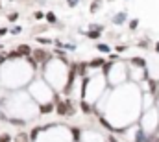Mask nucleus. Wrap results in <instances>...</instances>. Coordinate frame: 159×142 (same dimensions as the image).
I'll return each instance as SVG.
<instances>
[{
  "instance_id": "13",
  "label": "nucleus",
  "mask_w": 159,
  "mask_h": 142,
  "mask_svg": "<svg viewBox=\"0 0 159 142\" xmlns=\"http://www.w3.org/2000/svg\"><path fill=\"white\" fill-rule=\"evenodd\" d=\"M102 63H104L102 59H93L91 61V67H102Z\"/></svg>"
},
{
  "instance_id": "16",
  "label": "nucleus",
  "mask_w": 159,
  "mask_h": 142,
  "mask_svg": "<svg viewBox=\"0 0 159 142\" xmlns=\"http://www.w3.org/2000/svg\"><path fill=\"white\" fill-rule=\"evenodd\" d=\"M0 142H11L9 135H0Z\"/></svg>"
},
{
  "instance_id": "12",
  "label": "nucleus",
  "mask_w": 159,
  "mask_h": 142,
  "mask_svg": "<svg viewBox=\"0 0 159 142\" xmlns=\"http://www.w3.org/2000/svg\"><path fill=\"white\" fill-rule=\"evenodd\" d=\"M96 48H98V50H100V52H109V50H111V48H109V46H107V44H98V46H96Z\"/></svg>"
},
{
  "instance_id": "20",
  "label": "nucleus",
  "mask_w": 159,
  "mask_h": 142,
  "mask_svg": "<svg viewBox=\"0 0 159 142\" xmlns=\"http://www.w3.org/2000/svg\"><path fill=\"white\" fill-rule=\"evenodd\" d=\"M11 33H13V35H17V33H20V28H19V26H15V28L11 30Z\"/></svg>"
},
{
  "instance_id": "18",
  "label": "nucleus",
  "mask_w": 159,
  "mask_h": 142,
  "mask_svg": "<svg viewBox=\"0 0 159 142\" xmlns=\"http://www.w3.org/2000/svg\"><path fill=\"white\" fill-rule=\"evenodd\" d=\"M81 109H83V113H91V107L87 105V104H83V105H81Z\"/></svg>"
},
{
  "instance_id": "8",
  "label": "nucleus",
  "mask_w": 159,
  "mask_h": 142,
  "mask_svg": "<svg viewBox=\"0 0 159 142\" xmlns=\"http://www.w3.org/2000/svg\"><path fill=\"white\" fill-rule=\"evenodd\" d=\"M15 142H28V135H24V133L17 135V137H15Z\"/></svg>"
},
{
  "instance_id": "28",
  "label": "nucleus",
  "mask_w": 159,
  "mask_h": 142,
  "mask_svg": "<svg viewBox=\"0 0 159 142\" xmlns=\"http://www.w3.org/2000/svg\"><path fill=\"white\" fill-rule=\"evenodd\" d=\"M0 7H2V4H0Z\"/></svg>"
},
{
  "instance_id": "5",
  "label": "nucleus",
  "mask_w": 159,
  "mask_h": 142,
  "mask_svg": "<svg viewBox=\"0 0 159 142\" xmlns=\"http://www.w3.org/2000/svg\"><path fill=\"white\" fill-rule=\"evenodd\" d=\"M52 111H54V105H52V104H43V105H41V113H43V114L52 113Z\"/></svg>"
},
{
  "instance_id": "25",
  "label": "nucleus",
  "mask_w": 159,
  "mask_h": 142,
  "mask_svg": "<svg viewBox=\"0 0 159 142\" xmlns=\"http://www.w3.org/2000/svg\"><path fill=\"white\" fill-rule=\"evenodd\" d=\"M78 4V0H69V6H76Z\"/></svg>"
},
{
  "instance_id": "4",
  "label": "nucleus",
  "mask_w": 159,
  "mask_h": 142,
  "mask_svg": "<svg viewBox=\"0 0 159 142\" xmlns=\"http://www.w3.org/2000/svg\"><path fill=\"white\" fill-rule=\"evenodd\" d=\"M124 20H126V13H117L115 19H113L115 24H124Z\"/></svg>"
},
{
  "instance_id": "6",
  "label": "nucleus",
  "mask_w": 159,
  "mask_h": 142,
  "mask_svg": "<svg viewBox=\"0 0 159 142\" xmlns=\"http://www.w3.org/2000/svg\"><path fill=\"white\" fill-rule=\"evenodd\" d=\"M135 142H148V139L144 137V133H143L141 129H139V131L135 133Z\"/></svg>"
},
{
  "instance_id": "17",
  "label": "nucleus",
  "mask_w": 159,
  "mask_h": 142,
  "mask_svg": "<svg viewBox=\"0 0 159 142\" xmlns=\"http://www.w3.org/2000/svg\"><path fill=\"white\" fill-rule=\"evenodd\" d=\"M37 135H39V129H34V131H32V135H30V139H32V140H34V139H35V137H37Z\"/></svg>"
},
{
  "instance_id": "3",
  "label": "nucleus",
  "mask_w": 159,
  "mask_h": 142,
  "mask_svg": "<svg viewBox=\"0 0 159 142\" xmlns=\"http://www.w3.org/2000/svg\"><path fill=\"white\" fill-rule=\"evenodd\" d=\"M34 54H35V61H37V63H39V61H46V59H48V54H46L44 50H35Z\"/></svg>"
},
{
  "instance_id": "26",
  "label": "nucleus",
  "mask_w": 159,
  "mask_h": 142,
  "mask_svg": "<svg viewBox=\"0 0 159 142\" xmlns=\"http://www.w3.org/2000/svg\"><path fill=\"white\" fill-rule=\"evenodd\" d=\"M109 142H115V139H113V137H109Z\"/></svg>"
},
{
  "instance_id": "15",
  "label": "nucleus",
  "mask_w": 159,
  "mask_h": 142,
  "mask_svg": "<svg viewBox=\"0 0 159 142\" xmlns=\"http://www.w3.org/2000/svg\"><path fill=\"white\" fill-rule=\"evenodd\" d=\"M11 124H13V126H20V127L24 126V122H22V120H19V118H13V120H11Z\"/></svg>"
},
{
  "instance_id": "9",
  "label": "nucleus",
  "mask_w": 159,
  "mask_h": 142,
  "mask_svg": "<svg viewBox=\"0 0 159 142\" xmlns=\"http://www.w3.org/2000/svg\"><path fill=\"white\" fill-rule=\"evenodd\" d=\"M131 63L133 65H139V67H144V59H141V57H133Z\"/></svg>"
},
{
  "instance_id": "1",
  "label": "nucleus",
  "mask_w": 159,
  "mask_h": 142,
  "mask_svg": "<svg viewBox=\"0 0 159 142\" xmlns=\"http://www.w3.org/2000/svg\"><path fill=\"white\" fill-rule=\"evenodd\" d=\"M57 113L59 114H74V107L70 102H61V104H57Z\"/></svg>"
},
{
  "instance_id": "23",
  "label": "nucleus",
  "mask_w": 159,
  "mask_h": 142,
  "mask_svg": "<svg viewBox=\"0 0 159 142\" xmlns=\"http://www.w3.org/2000/svg\"><path fill=\"white\" fill-rule=\"evenodd\" d=\"M43 17H44V15H43L41 11H37V13H35V19H37V20H39V19H43Z\"/></svg>"
},
{
  "instance_id": "11",
  "label": "nucleus",
  "mask_w": 159,
  "mask_h": 142,
  "mask_svg": "<svg viewBox=\"0 0 159 142\" xmlns=\"http://www.w3.org/2000/svg\"><path fill=\"white\" fill-rule=\"evenodd\" d=\"M100 4H102V0H94V4H93V6H91V11H93V13H94V11H96V9H98V7H100Z\"/></svg>"
},
{
  "instance_id": "2",
  "label": "nucleus",
  "mask_w": 159,
  "mask_h": 142,
  "mask_svg": "<svg viewBox=\"0 0 159 142\" xmlns=\"http://www.w3.org/2000/svg\"><path fill=\"white\" fill-rule=\"evenodd\" d=\"M17 52H19V55H30L32 54V48L28 44H20V46H17Z\"/></svg>"
},
{
  "instance_id": "19",
  "label": "nucleus",
  "mask_w": 159,
  "mask_h": 142,
  "mask_svg": "<svg viewBox=\"0 0 159 142\" xmlns=\"http://www.w3.org/2000/svg\"><path fill=\"white\" fill-rule=\"evenodd\" d=\"M17 17H19L17 13H11V15H9V20H11V22H15V20H17Z\"/></svg>"
},
{
  "instance_id": "21",
  "label": "nucleus",
  "mask_w": 159,
  "mask_h": 142,
  "mask_svg": "<svg viewBox=\"0 0 159 142\" xmlns=\"http://www.w3.org/2000/svg\"><path fill=\"white\" fill-rule=\"evenodd\" d=\"M129 28H131V30L137 28V20H131V22H129Z\"/></svg>"
},
{
  "instance_id": "7",
  "label": "nucleus",
  "mask_w": 159,
  "mask_h": 142,
  "mask_svg": "<svg viewBox=\"0 0 159 142\" xmlns=\"http://www.w3.org/2000/svg\"><path fill=\"white\" fill-rule=\"evenodd\" d=\"M46 20H48L50 24H56V22H57V19H56L54 13H46Z\"/></svg>"
},
{
  "instance_id": "10",
  "label": "nucleus",
  "mask_w": 159,
  "mask_h": 142,
  "mask_svg": "<svg viewBox=\"0 0 159 142\" xmlns=\"http://www.w3.org/2000/svg\"><path fill=\"white\" fill-rule=\"evenodd\" d=\"M98 35H100V33H98L96 30H91V32H87V37H91V39H98Z\"/></svg>"
},
{
  "instance_id": "14",
  "label": "nucleus",
  "mask_w": 159,
  "mask_h": 142,
  "mask_svg": "<svg viewBox=\"0 0 159 142\" xmlns=\"http://www.w3.org/2000/svg\"><path fill=\"white\" fill-rule=\"evenodd\" d=\"M37 42H41V44H50L52 41L50 39H44V37H37Z\"/></svg>"
},
{
  "instance_id": "24",
  "label": "nucleus",
  "mask_w": 159,
  "mask_h": 142,
  "mask_svg": "<svg viewBox=\"0 0 159 142\" xmlns=\"http://www.w3.org/2000/svg\"><path fill=\"white\" fill-rule=\"evenodd\" d=\"M4 61H6V55H4V54H2V52H0V65H2V63H4Z\"/></svg>"
},
{
  "instance_id": "27",
  "label": "nucleus",
  "mask_w": 159,
  "mask_h": 142,
  "mask_svg": "<svg viewBox=\"0 0 159 142\" xmlns=\"http://www.w3.org/2000/svg\"><path fill=\"white\" fill-rule=\"evenodd\" d=\"M148 142H157V140H154V139H148Z\"/></svg>"
},
{
  "instance_id": "22",
  "label": "nucleus",
  "mask_w": 159,
  "mask_h": 142,
  "mask_svg": "<svg viewBox=\"0 0 159 142\" xmlns=\"http://www.w3.org/2000/svg\"><path fill=\"white\" fill-rule=\"evenodd\" d=\"M6 33H7V30H6V28H0V37H4Z\"/></svg>"
}]
</instances>
